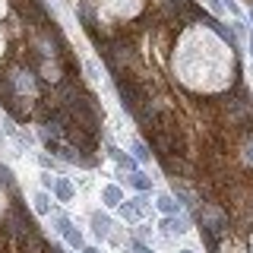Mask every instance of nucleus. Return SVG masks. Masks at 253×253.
<instances>
[{
    "label": "nucleus",
    "instance_id": "f03ea898",
    "mask_svg": "<svg viewBox=\"0 0 253 253\" xmlns=\"http://www.w3.org/2000/svg\"><path fill=\"white\" fill-rule=\"evenodd\" d=\"M51 193H47V190H35V193H32V209H35V215H42V218H47L51 215Z\"/></svg>",
    "mask_w": 253,
    "mask_h": 253
},
{
    "label": "nucleus",
    "instance_id": "6e6552de",
    "mask_svg": "<svg viewBox=\"0 0 253 253\" xmlns=\"http://www.w3.org/2000/svg\"><path fill=\"white\" fill-rule=\"evenodd\" d=\"M92 231L98 237H108L111 234V218L108 215H92Z\"/></svg>",
    "mask_w": 253,
    "mask_h": 253
},
{
    "label": "nucleus",
    "instance_id": "423d86ee",
    "mask_svg": "<svg viewBox=\"0 0 253 253\" xmlns=\"http://www.w3.org/2000/svg\"><path fill=\"white\" fill-rule=\"evenodd\" d=\"M51 187H54V193H57L60 203H70V200H73V184H70L67 177H54Z\"/></svg>",
    "mask_w": 253,
    "mask_h": 253
},
{
    "label": "nucleus",
    "instance_id": "1a4fd4ad",
    "mask_svg": "<svg viewBox=\"0 0 253 253\" xmlns=\"http://www.w3.org/2000/svg\"><path fill=\"white\" fill-rule=\"evenodd\" d=\"M111 158H114V162L121 165V168H130V171L136 168V162H133V158L126 155V152H121V149H114V146H111Z\"/></svg>",
    "mask_w": 253,
    "mask_h": 253
},
{
    "label": "nucleus",
    "instance_id": "4468645a",
    "mask_svg": "<svg viewBox=\"0 0 253 253\" xmlns=\"http://www.w3.org/2000/svg\"><path fill=\"white\" fill-rule=\"evenodd\" d=\"M180 253H193V250H180Z\"/></svg>",
    "mask_w": 253,
    "mask_h": 253
},
{
    "label": "nucleus",
    "instance_id": "0eeeda50",
    "mask_svg": "<svg viewBox=\"0 0 253 253\" xmlns=\"http://www.w3.org/2000/svg\"><path fill=\"white\" fill-rule=\"evenodd\" d=\"M126 180H130V184H133V187H136V190H139V193H152V180H149V177H146V174H139V171H133V174H130V177H126Z\"/></svg>",
    "mask_w": 253,
    "mask_h": 253
},
{
    "label": "nucleus",
    "instance_id": "f8f14e48",
    "mask_svg": "<svg viewBox=\"0 0 253 253\" xmlns=\"http://www.w3.org/2000/svg\"><path fill=\"white\" fill-rule=\"evenodd\" d=\"M79 253H101V250H98V247H83Z\"/></svg>",
    "mask_w": 253,
    "mask_h": 253
},
{
    "label": "nucleus",
    "instance_id": "9b49d317",
    "mask_svg": "<svg viewBox=\"0 0 253 253\" xmlns=\"http://www.w3.org/2000/svg\"><path fill=\"white\" fill-rule=\"evenodd\" d=\"M130 250H133V253H152V250L146 247V244H139V241H133V244H130Z\"/></svg>",
    "mask_w": 253,
    "mask_h": 253
},
{
    "label": "nucleus",
    "instance_id": "7ed1b4c3",
    "mask_svg": "<svg viewBox=\"0 0 253 253\" xmlns=\"http://www.w3.org/2000/svg\"><path fill=\"white\" fill-rule=\"evenodd\" d=\"M101 203H105L108 209H121V203H124V190L117 187V184H105V187H101Z\"/></svg>",
    "mask_w": 253,
    "mask_h": 253
},
{
    "label": "nucleus",
    "instance_id": "f257e3e1",
    "mask_svg": "<svg viewBox=\"0 0 253 253\" xmlns=\"http://www.w3.org/2000/svg\"><path fill=\"white\" fill-rule=\"evenodd\" d=\"M54 225H57L54 231H57V234L63 237V241L70 244V247H76V250H83V247H85L83 231H79V228H76V225H73V221H70L67 215H57V218H54Z\"/></svg>",
    "mask_w": 253,
    "mask_h": 253
},
{
    "label": "nucleus",
    "instance_id": "ddd939ff",
    "mask_svg": "<svg viewBox=\"0 0 253 253\" xmlns=\"http://www.w3.org/2000/svg\"><path fill=\"white\" fill-rule=\"evenodd\" d=\"M247 47H250V57H253V35L247 38Z\"/></svg>",
    "mask_w": 253,
    "mask_h": 253
},
{
    "label": "nucleus",
    "instance_id": "9d476101",
    "mask_svg": "<svg viewBox=\"0 0 253 253\" xmlns=\"http://www.w3.org/2000/svg\"><path fill=\"white\" fill-rule=\"evenodd\" d=\"M130 142H133V152H136V158H139V162H146V158H149V152H146V146H142L139 139H130Z\"/></svg>",
    "mask_w": 253,
    "mask_h": 253
},
{
    "label": "nucleus",
    "instance_id": "39448f33",
    "mask_svg": "<svg viewBox=\"0 0 253 253\" xmlns=\"http://www.w3.org/2000/svg\"><path fill=\"white\" fill-rule=\"evenodd\" d=\"M162 228H165V234H168V237H177V234H187V231H190L187 218H177V215L165 218V221H162Z\"/></svg>",
    "mask_w": 253,
    "mask_h": 253
},
{
    "label": "nucleus",
    "instance_id": "20e7f679",
    "mask_svg": "<svg viewBox=\"0 0 253 253\" xmlns=\"http://www.w3.org/2000/svg\"><path fill=\"white\" fill-rule=\"evenodd\" d=\"M155 209L162 212L165 218H171V215H177V212H180V203L174 200L171 193H158V196H155Z\"/></svg>",
    "mask_w": 253,
    "mask_h": 253
}]
</instances>
